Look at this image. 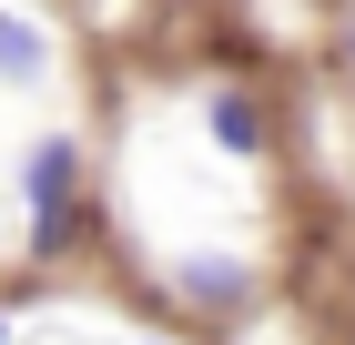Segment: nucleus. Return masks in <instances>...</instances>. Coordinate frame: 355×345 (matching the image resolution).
<instances>
[{
  "label": "nucleus",
  "instance_id": "1",
  "mask_svg": "<svg viewBox=\"0 0 355 345\" xmlns=\"http://www.w3.org/2000/svg\"><path fill=\"white\" fill-rule=\"evenodd\" d=\"M71 173H82V162H71V142H41V153H31V203H41L31 244H41V254H61V244H71Z\"/></svg>",
  "mask_w": 355,
  "mask_h": 345
},
{
  "label": "nucleus",
  "instance_id": "2",
  "mask_svg": "<svg viewBox=\"0 0 355 345\" xmlns=\"http://www.w3.org/2000/svg\"><path fill=\"white\" fill-rule=\"evenodd\" d=\"M214 133L234 142V153H254V102L244 92H214Z\"/></svg>",
  "mask_w": 355,
  "mask_h": 345
},
{
  "label": "nucleus",
  "instance_id": "3",
  "mask_svg": "<svg viewBox=\"0 0 355 345\" xmlns=\"http://www.w3.org/2000/svg\"><path fill=\"white\" fill-rule=\"evenodd\" d=\"M0 61H10V71H31V31L10 21V10H0Z\"/></svg>",
  "mask_w": 355,
  "mask_h": 345
}]
</instances>
